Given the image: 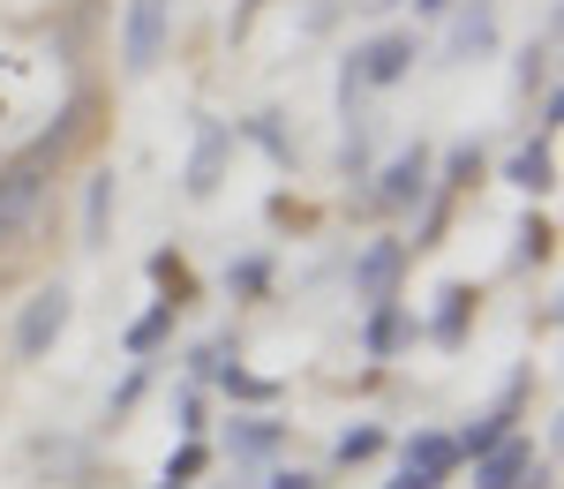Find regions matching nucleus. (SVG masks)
<instances>
[{"label":"nucleus","mask_w":564,"mask_h":489,"mask_svg":"<svg viewBox=\"0 0 564 489\" xmlns=\"http://www.w3.org/2000/svg\"><path fill=\"white\" fill-rule=\"evenodd\" d=\"M135 392H143V369H129V384L113 392V414H129V406H135Z\"/></svg>","instance_id":"b1692460"},{"label":"nucleus","mask_w":564,"mask_h":489,"mask_svg":"<svg viewBox=\"0 0 564 489\" xmlns=\"http://www.w3.org/2000/svg\"><path fill=\"white\" fill-rule=\"evenodd\" d=\"M475 174H481V151H475V143H459L452 166H444V188H475Z\"/></svg>","instance_id":"aec40b11"},{"label":"nucleus","mask_w":564,"mask_h":489,"mask_svg":"<svg viewBox=\"0 0 564 489\" xmlns=\"http://www.w3.org/2000/svg\"><path fill=\"white\" fill-rule=\"evenodd\" d=\"M520 257H550V226H542V219L520 226Z\"/></svg>","instance_id":"5701e85b"},{"label":"nucleus","mask_w":564,"mask_h":489,"mask_svg":"<svg viewBox=\"0 0 564 489\" xmlns=\"http://www.w3.org/2000/svg\"><path fill=\"white\" fill-rule=\"evenodd\" d=\"M422 196H430V151L414 143V151H399V159H391L384 174H377L369 204H377V211H414Z\"/></svg>","instance_id":"20e7f679"},{"label":"nucleus","mask_w":564,"mask_h":489,"mask_svg":"<svg viewBox=\"0 0 564 489\" xmlns=\"http://www.w3.org/2000/svg\"><path fill=\"white\" fill-rule=\"evenodd\" d=\"M505 181L527 188V196L557 188V159H550V143H520V151H512V166H505Z\"/></svg>","instance_id":"9b49d317"},{"label":"nucleus","mask_w":564,"mask_h":489,"mask_svg":"<svg viewBox=\"0 0 564 489\" xmlns=\"http://www.w3.org/2000/svg\"><path fill=\"white\" fill-rule=\"evenodd\" d=\"M377 452H384V430H369V422L339 437V459H347V467H361V459H377Z\"/></svg>","instance_id":"f3484780"},{"label":"nucleus","mask_w":564,"mask_h":489,"mask_svg":"<svg viewBox=\"0 0 564 489\" xmlns=\"http://www.w3.org/2000/svg\"><path fill=\"white\" fill-rule=\"evenodd\" d=\"M159 489H188V482H159Z\"/></svg>","instance_id":"cd10ccee"},{"label":"nucleus","mask_w":564,"mask_h":489,"mask_svg":"<svg viewBox=\"0 0 564 489\" xmlns=\"http://www.w3.org/2000/svg\"><path fill=\"white\" fill-rule=\"evenodd\" d=\"M106 219H113V174H90V196H84V241L90 249L106 241Z\"/></svg>","instance_id":"4468645a"},{"label":"nucleus","mask_w":564,"mask_h":489,"mask_svg":"<svg viewBox=\"0 0 564 489\" xmlns=\"http://www.w3.org/2000/svg\"><path fill=\"white\" fill-rule=\"evenodd\" d=\"M218 377H226V392H234V400H271V392H279V384H271V377H241V369H218Z\"/></svg>","instance_id":"4be33fe9"},{"label":"nucleus","mask_w":564,"mask_h":489,"mask_svg":"<svg viewBox=\"0 0 564 489\" xmlns=\"http://www.w3.org/2000/svg\"><path fill=\"white\" fill-rule=\"evenodd\" d=\"M391 489H444V482H430V475H414V467H399V482Z\"/></svg>","instance_id":"393cba45"},{"label":"nucleus","mask_w":564,"mask_h":489,"mask_svg":"<svg viewBox=\"0 0 564 489\" xmlns=\"http://www.w3.org/2000/svg\"><path fill=\"white\" fill-rule=\"evenodd\" d=\"M166 332H174V302H159L151 316H135V324H129V355L143 361L151 347H159V339H166Z\"/></svg>","instance_id":"2eb2a0df"},{"label":"nucleus","mask_w":564,"mask_h":489,"mask_svg":"<svg viewBox=\"0 0 564 489\" xmlns=\"http://www.w3.org/2000/svg\"><path fill=\"white\" fill-rule=\"evenodd\" d=\"M406 68H414V39H406V31H384V39H369L361 53H354L347 90H354V84H377V90H384V84H399Z\"/></svg>","instance_id":"39448f33"},{"label":"nucleus","mask_w":564,"mask_h":489,"mask_svg":"<svg viewBox=\"0 0 564 489\" xmlns=\"http://www.w3.org/2000/svg\"><path fill=\"white\" fill-rule=\"evenodd\" d=\"M414 8H422V15H436V8H452V0H414Z\"/></svg>","instance_id":"bb28decb"},{"label":"nucleus","mask_w":564,"mask_h":489,"mask_svg":"<svg viewBox=\"0 0 564 489\" xmlns=\"http://www.w3.org/2000/svg\"><path fill=\"white\" fill-rule=\"evenodd\" d=\"M226 151H234L226 121H204V129H196V159H188V196H212V188H218V174H226Z\"/></svg>","instance_id":"6e6552de"},{"label":"nucleus","mask_w":564,"mask_h":489,"mask_svg":"<svg viewBox=\"0 0 564 489\" xmlns=\"http://www.w3.org/2000/svg\"><path fill=\"white\" fill-rule=\"evenodd\" d=\"M414 339V316L399 309V302H369V332H361V347H369V361H391L399 347Z\"/></svg>","instance_id":"9d476101"},{"label":"nucleus","mask_w":564,"mask_h":489,"mask_svg":"<svg viewBox=\"0 0 564 489\" xmlns=\"http://www.w3.org/2000/svg\"><path fill=\"white\" fill-rule=\"evenodd\" d=\"M166 31H174V0H129L121 8V76H151L166 61Z\"/></svg>","instance_id":"f257e3e1"},{"label":"nucleus","mask_w":564,"mask_h":489,"mask_svg":"<svg viewBox=\"0 0 564 489\" xmlns=\"http://www.w3.org/2000/svg\"><path fill=\"white\" fill-rule=\"evenodd\" d=\"M226 286H234V294H249V302H257L263 286H271V264H263V257H241V264L226 271Z\"/></svg>","instance_id":"dca6fc26"},{"label":"nucleus","mask_w":564,"mask_h":489,"mask_svg":"<svg viewBox=\"0 0 564 489\" xmlns=\"http://www.w3.org/2000/svg\"><path fill=\"white\" fill-rule=\"evenodd\" d=\"M271 489H324L316 475H271Z\"/></svg>","instance_id":"a878e982"},{"label":"nucleus","mask_w":564,"mask_h":489,"mask_svg":"<svg viewBox=\"0 0 564 489\" xmlns=\"http://www.w3.org/2000/svg\"><path fill=\"white\" fill-rule=\"evenodd\" d=\"M45 151H31V159H15V166H0V249L8 241H23V226L39 219V204H45Z\"/></svg>","instance_id":"f03ea898"},{"label":"nucleus","mask_w":564,"mask_h":489,"mask_svg":"<svg viewBox=\"0 0 564 489\" xmlns=\"http://www.w3.org/2000/svg\"><path fill=\"white\" fill-rule=\"evenodd\" d=\"M489 39H497V23H489V8H475V15H467V23L452 31V45H459V53H481Z\"/></svg>","instance_id":"6ab92c4d"},{"label":"nucleus","mask_w":564,"mask_h":489,"mask_svg":"<svg viewBox=\"0 0 564 489\" xmlns=\"http://www.w3.org/2000/svg\"><path fill=\"white\" fill-rule=\"evenodd\" d=\"M512 437V406H497V414H481V422H467V437H452L459 445V459H481L489 445H505Z\"/></svg>","instance_id":"ddd939ff"},{"label":"nucleus","mask_w":564,"mask_h":489,"mask_svg":"<svg viewBox=\"0 0 564 489\" xmlns=\"http://www.w3.org/2000/svg\"><path fill=\"white\" fill-rule=\"evenodd\" d=\"M399 271H406V241H369V249L354 257V294H361V302H391Z\"/></svg>","instance_id":"423d86ee"},{"label":"nucleus","mask_w":564,"mask_h":489,"mask_svg":"<svg viewBox=\"0 0 564 489\" xmlns=\"http://www.w3.org/2000/svg\"><path fill=\"white\" fill-rule=\"evenodd\" d=\"M279 445V422H241V430H234V452H241V459H257V452H271Z\"/></svg>","instance_id":"a211bd4d"},{"label":"nucleus","mask_w":564,"mask_h":489,"mask_svg":"<svg viewBox=\"0 0 564 489\" xmlns=\"http://www.w3.org/2000/svg\"><path fill=\"white\" fill-rule=\"evenodd\" d=\"M399 459H406L414 475H430V482H452V467H459V445H452L444 430H414V437L399 445Z\"/></svg>","instance_id":"1a4fd4ad"},{"label":"nucleus","mask_w":564,"mask_h":489,"mask_svg":"<svg viewBox=\"0 0 564 489\" xmlns=\"http://www.w3.org/2000/svg\"><path fill=\"white\" fill-rule=\"evenodd\" d=\"M527 475H534V445H527L520 430L505 437V445H489L475 459V489H520Z\"/></svg>","instance_id":"0eeeda50"},{"label":"nucleus","mask_w":564,"mask_h":489,"mask_svg":"<svg viewBox=\"0 0 564 489\" xmlns=\"http://www.w3.org/2000/svg\"><path fill=\"white\" fill-rule=\"evenodd\" d=\"M204 467H212V452H204V445H196V437H188V445L174 452V467H166V482H196Z\"/></svg>","instance_id":"412c9836"},{"label":"nucleus","mask_w":564,"mask_h":489,"mask_svg":"<svg viewBox=\"0 0 564 489\" xmlns=\"http://www.w3.org/2000/svg\"><path fill=\"white\" fill-rule=\"evenodd\" d=\"M68 316H76L68 286H39V294L23 302V316H15V355H23V361H45V355H53V339L68 332Z\"/></svg>","instance_id":"7ed1b4c3"},{"label":"nucleus","mask_w":564,"mask_h":489,"mask_svg":"<svg viewBox=\"0 0 564 489\" xmlns=\"http://www.w3.org/2000/svg\"><path fill=\"white\" fill-rule=\"evenodd\" d=\"M467 309H475L467 286H444V294H436V347H459V339H467Z\"/></svg>","instance_id":"f8f14e48"}]
</instances>
